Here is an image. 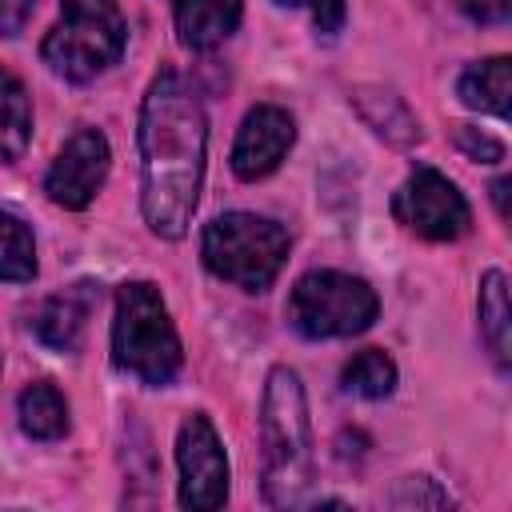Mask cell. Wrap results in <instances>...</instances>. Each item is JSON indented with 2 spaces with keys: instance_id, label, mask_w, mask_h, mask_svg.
Instances as JSON below:
<instances>
[{
  "instance_id": "cell-24",
  "label": "cell",
  "mask_w": 512,
  "mask_h": 512,
  "mask_svg": "<svg viewBox=\"0 0 512 512\" xmlns=\"http://www.w3.org/2000/svg\"><path fill=\"white\" fill-rule=\"evenodd\" d=\"M28 0H0V32L4 36H16L20 32V24H24V16H28Z\"/></svg>"
},
{
  "instance_id": "cell-3",
  "label": "cell",
  "mask_w": 512,
  "mask_h": 512,
  "mask_svg": "<svg viewBox=\"0 0 512 512\" xmlns=\"http://www.w3.org/2000/svg\"><path fill=\"white\" fill-rule=\"evenodd\" d=\"M112 364L148 388H164L176 380L184 352L168 304L156 284L128 280L116 288V320H112Z\"/></svg>"
},
{
  "instance_id": "cell-15",
  "label": "cell",
  "mask_w": 512,
  "mask_h": 512,
  "mask_svg": "<svg viewBox=\"0 0 512 512\" xmlns=\"http://www.w3.org/2000/svg\"><path fill=\"white\" fill-rule=\"evenodd\" d=\"M32 140V104L20 76L0 68V164H16Z\"/></svg>"
},
{
  "instance_id": "cell-5",
  "label": "cell",
  "mask_w": 512,
  "mask_h": 512,
  "mask_svg": "<svg viewBox=\"0 0 512 512\" xmlns=\"http://www.w3.org/2000/svg\"><path fill=\"white\" fill-rule=\"evenodd\" d=\"M200 256L212 276L244 292H264L288 260V232L256 212H224L204 228Z\"/></svg>"
},
{
  "instance_id": "cell-13",
  "label": "cell",
  "mask_w": 512,
  "mask_h": 512,
  "mask_svg": "<svg viewBox=\"0 0 512 512\" xmlns=\"http://www.w3.org/2000/svg\"><path fill=\"white\" fill-rule=\"evenodd\" d=\"M456 92H460V100L468 108L508 120V104H512V64H508V56H492V60L468 64L460 72Z\"/></svg>"
},
{
  "instance_id": "cell-6",
  "label": "cell",
  "mask_w": 512,
  "mask_h": 512,
  "mask_svg": "<svg viewBox=\"0 0 512 512\" xmlns=\"http://www.w3.org/2000/svg\"><path fill=\"white\" fill-rule=\"evenodd\" d=\"M380 312L376 288L348 272H308L288 296V324L304 340H336L364 332Z\"/></svg>"
},
{
  "instance_id": "cell-14",
  "label": "cell",
  "mask_w": 512,
  "mask_h": 512,
  "mask_svg": "<svg viewBox=\"0 0 512 512\" xmlns=\"http://www.w3.org/2000/svg\"><path fill=\"white\" fill-rule=\"evenodd\" d=\"M352 104L360 108V116H364L384 140H392V144H400V148H408V144L420 140V120L408 112V104H404L396 92H388V88H356V92H352Z\"/></svg>"
},
{
  "instance_id": "cell-22",
  "label": "cell",
  "mask_w": 512,
  "mask_h": 512,
  "mask_svg": "<svg viewBox=\"0 0 512 512\" xmlns=\"http://www.w3.org/2000/svg\"><path fill=\"white\" fill-rule=\"evenodd\" d=\"M276 4H284V8H308L316 32H324V36H332L344 24V0H276Z\"/></svg>"
},
{
  "instance_id": "cell-16",
  "label": "cell",
  "mask_w": 512,
  "mask_h": 512,
  "mask_svg": "<svg viewBox=\"0 0 512 512\" xmlns=\"http://www.w3.org/2000/svg\"><path fill=\"white\" fill-rule=\"evenodd\" d=\"M480 332L500 368L512 360V308H508V280L504 272H484L480 280Z\"/></svg>"
},
{
  "instance_id": "cell-2",
  "label": "cell",
  "mask_w": 512,
  "mask_h": 512,
  "mask_svg": "<svg viewBox=\"0 0 512 512\" xmlns=\"http://www.w3.org/2000/svg\"><path fill=\"white\" fill-rule=\"evenodd\" d=\"M260 456L264 500L272 508H296L312 488V424L304 384L288 364H276L260 396Z\"/></svg>"
},
{
  "instance_id": "cell-4",
  "label": "cell",
  "mask_w": 512,
  "mask_h": 512,
  "mask_svg": "<svg viewBox=\"0 0 512 512\" xmlns=\"http://www.w3.org/2000/svg\"><path fill=\"white\" fill-rule=\"evenodd\" d=\"M128 44L116 0H60V20L40 44V60L72 84H88L108 72Z\"/></svg>"
},
{
  "instance_id": "cell-23",
  "label": "cell",
  "mask_w": 512,
  "mask_h": 512,
  "mask_svg": "<svg viewBox=\"0 0 512 512\" xmlns=\"http://www.w3.org/2000/svg\"><path fill=\"white\" fill-rule=\"evenodd\" d=\"M460 4V12L468 16V20H476V24H500V20H508V12H512V0H456Z\"/></svg>"
},
{
  "instance_id": "cell-20",
  "label": "cell",
  "mask_w": 512,
  "mask_h": 512,
  "mask_svg": "<svg viewBox=\"0 0 512 512\" xmlns=\"http://www.w3.org/2000/svg\"><path fill=\"white\" fill-rule=\"evenodd\" d=\"M392 508H448V492H440L428 476H404L396 488H392Z\"/></svg>"
},
{
  "instance_id": "cell-11",
  "label": "cell",
  "mask_w": 512,
  "mask_h": 512,
  "mask_svg": "<svg viewBox=\"0 0 512 512\" xmlns=\"http://www.w3.org/2000/svg\"><path fill=\"white\" fill-rule=\"evenodd\" d=\"M96 304H100V284H92V280H80L64 292L48 296L32 316V328H36L40 344H48L56 352H76Z\"/></svg>"
},
{
  "instance_id": "cell-1",
  "label": "cell",
  "mask_w": 512,
  "mask_h": 512,
  "mask_svg": "<svg viewBox=\"0 0 512 512\" xmlns=\"http://www.w3.org/2000/svg\"><path fill=\"white\" fill-rule=\"evenodd\" d=\"M140 212L160 240H180L204 184L208 120L200 96L172 68L156 72L140 104Z\"/></svg>"
},
{
  "instance_id": "cell-17",
  "label": "cell",
  "mask_w": 512,
  "mask_h": 512,
  "mask_svg": "<svg viewBox=\"0 0 512 512\" xmlns=\"http://www.w3.org/2000/svg\"><path fill=\"white\" fill-rule=\"evenodd\" d=\"M20 428L32 440H60L68 432V404L56 392V384L36 380L20 392Z\"/></svg>"
},
{
  "instance_id": "cell-8",
  "label": "cell",
  "mask_w": 512,
  "mask_h": 512,
  "mask_svg": "<svg viewBox=\"0 0 512 512\" xmlns=\"http://www.w3.org/2000/svg\"><path fill=\"white\" fill-rule=\"evenodd\" d=\"M392 212H396V220L404 228H412L424 240H460L468 232V224H472L468 200L436 168H416L400 184V192L392 200Z\"/></svg>"
},
{
  "instance_id": "cell-9",
  "label": "cell",
  "mask_w": 512,
  "mask_h": 512,
  "mask_svg": "<svg viewBox=\"0 0 512 512\" xmlns=\"http://www.w3.org/2000/svg\"><path fill=\"white\" fill-rule=\"evenodd\" d=\"M108 164H112V148H108V136L100 128L72 132L44 176L48 200L60 208H72V212L88 208L92 196L100 192L104 176H108Z\"/></svg>"
},
{
  "instance_id": "cell-12",
  "label": "cell",
  "mask_w": 512,
  "mask_h": 512,
  "mask_svg": "<svg viewBox=\"0 0 512 512\" xmlns=\"http://www.w3.org/2000/svg\"><path fill=\"white\" fill-rule=\"evenodd\" d=\"M244 0H176V36L188 52L224 44L240 24Z\"/></svg>"
},
{
  "instance_id": "cell-25",
  "label": "cell",
  "mask_w": 512,
  "mask_h": 512,
  "mask_svg": "<svg viewBox=\"0 0 512 512\" xmlns=\"http://www.w3.org/2000/svg\"><path fill=\"white\" fill-rule=\"evenodd\" d=\"M492 200H496V212H500V220H508V176H500V180L492 184Z\"/></svg>"
},
{
  "instance_id": "cell-18",
  "label": "cell",
  "mask_w": 512,
  "mask_h": 512,
  "mask_svg": "<svg viewBox=\"0 0 512 512\" xmlns=\"http://www.w3.org/2000/svg\"><path fill=\"white\" fill-rule=\"evenodd\" d=\"M340 384H344V392H352V396H360V400H384V396H392V388H396V364H392L388 352L364 348V352H356V356L344 364Z\"/></svg>"
},
{
  "instance_id": "cell-7",
  "label": "cell",
  "mask_w": 512,
  "mask_h": 512,
  "mask_svg": "<svg viewBox=\"0 0 512 512\" xmlns=\"http://www.w3.org/2000/svg\"><path fill=\"white\" fill-rule=\"evenodd\" d=\"M176 468H180V504L192 512H216L228 500V456L204 412L184 416L176 432Z\"/></svg>"
},
{
  "instance_id": "cell-10",
  "label": "cell",
  "mask_w": 512,
  "mask_h": 512,
  "mask_svg": "<svg viewBox=\"0 0 512 512\" xmlns=\"http://www.w3.org/2000/svg\"><path fill=\"white\" fill-rule=\"evenodd\" d=\"M296 144V120L280 104H256L240 120V132L232 140V172L240 180H264L280 168L288 148Z\"/></svg>"
},
{
  "instance_id": "cell-19",
  "label": "cell",
  "mask_w": 512,
  "mask_h": 512,
  "mask_svg": "<svg viewBox=\"0 0 512 512\" xmlns=\"http://www.w3.org/2000/svg\"><path fill=\"white\" fill-rule=\"evenodd\" d=\"M36 276V244L20 216L0 212V280L24 284Z\"/></svg>"
},
{
  "instance_id": "cell-21",
  "label": "cell",
  "mask_w": 512,
  "mask_h": 512,
  "mask_svg": "<svg viewBox=\"0 0 512 512\" xmlns=\"http://www.w3.org/2000/svg\"><path fill=\"white\" fill-rule=\"evenodd\" d=\"M456 144H460V148H464L472 160H480V164H496V160H504V144H500L496 136L480 132V128L456 124Z\"/></svg>"
}]
</instances>
